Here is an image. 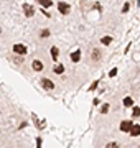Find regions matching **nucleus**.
<instances>
[{"label": "nucleus", "mask_w": 140, "mask_h": 148, "mask_svg": "<svg viewBox=\"0 0 140 148\" xmlns=\"http://www.w3.org/2000/svg\"><path fill=\"white\" fill-rule=\"evenodd\" d=\"M13 53L18 54V56H25V54L28 53V48L25 46V45H22V43H16V45H13Z\"/></svg>", "instance_id": "f257e3e1"}, {"label": "nucleus", "mask_w": 140, "mask_h": 148, "mask_svg": "<svg viewBox=\"0 0 140 148\" xmlns=\"http://www.w3.org/2000/svg\"><path fill=\"white\" fill-rule=\"evenodd\" d=\"M40 86L43 87L45 90H51V89H54V82L51 79H48V77H43V79L40 81Z\"/></svg>", "instance_id": "f03ea898"}, {"label": "nucleus", "mask_w": 140, "mask_h": 148, "mask_svg": "<svg viewBox=\"0 0 140 148\" xmlns=\"http://www.w3.org/2000/svg\"><path fill=\"white\" fill-rule=\"evenodd\" d=\"M132 125H134V122L132 120H122L120 122V132H124V133H129L130 132V128H132Z\"/></svg>", "instance_id": "7ed1b4c3"}, {"label": "nucleus", "mask_w": 140, "mask_h": 148, "mask_svg": "<svg viewBox=\"0 0 140 148\" xmlns=\"http://www.w3.org/2000/svg\"><path fill=\"white\" fill-rule=\"evenodd\" d=\"M58 10H59V13H61V15H68V13L71 12V7H69V3L59 2V3H58Z\"/></svg>", "instance_id": "20e7f679"}, {"label": "nucleus", "mask_w": 140, "mask_h": 148, "mask_svg": "<svg viewBox=\"0 0 140 148\" xmlns=\"http://www.w3.org/2000/svg\"><path fill=\"white\" fill-rule=\"evenodd\" d=\"M23 13H25V16H28V18H30V16L35 15V8H33L32 5L25 3V5H23Z\"/></svg>", "instance_id": "39448f33"}, {"label": "nucleus", "mask_w": 140, "mask_h": 148, "mask_svg": "<svg viewBox=\"0 0 140 148\" xmlns=\"http://www.w3.org/2000/svg\"><path fill=\"white\" fill-rule=\"evenodd\" d=\"M32 68H33V71L40 73V71H43V63H41L40 59H35V61H33V64H32Z\"/></svg>", "instance_id": "423d86ee"}, {"label": "nucleus", "mask_w": 140, "mask_h": 148, "mask_svg": "<svg viewBox=\"0 0 140 148\" xmlns=\"http://www.w3.org/2000/svg\"><path fill=\"white\" fill-rule=\"evenodd\" d=\"M69 58H71L73 63H79V61H81V51H79V49H78V51H73Z\"/></svg>", "instance_id": "0eeeda50"}, {"label": "nucleus", "mask_w": 140, "mask_h": 148, "mask_svg": "<svg viewBox=\"0 0 140 148\" xmlns=\"http://www.w3.org/2000/svg\"><path fill=\"white\" fill-rule=\"evenodd\" d=\"M129 133L132 135V137H139V135H140V125H139V123H134Z\"/></svg>", "instance_id": "6e6552de"}, {"label": "nucleus", "mask_w": 140, "mask_h": 148, "mask_svg": "<svg viewBox=\"0 0 140 148\" xmlns=\"http://www.w3.org/2000/svg\"><path fill=\"white\" fill-rule=\"evenodd\" d=\"M53 73L54 74H63V73H65V64L56 63V64H54V68H53Z\"/></svg>", "instance_id": "1a4fd4ad"}, {"label": "nucleus", "mask_w": 140, "mask_h": 148, "mask_svg": "<svg viewBox=\"0 0 140 148\" xmlns=\"http://www.w3.org/2000/svg\"><path fill=\"white\" fill-rule=\"evenodd\" d=\"M101 56H102V53H101V49H99V48H96V49L92 51V54H91L92 61H99V59H101Z\"/></svg>", "instance_id": "9d476101"}, {"label": "nucleus", "mask_w": 140, "mask_h": 148, "mask_svg": "<svg viewBox=\"0 0 140 148\" xmlns=\"http://www.w3.org/2000/svg\"><path fill=\"white\" fill-rule=\"evenodd\" d=\"M49 53H51V56H53V61H54V63H58V54H59V49H58V48H56V46H51Z\"/></svg>", "instance_id": "9b49d317"}, {"label": "nucleus", "mask_w": 140, "mask_h": 148, "mask_svg": "<svg viewBox=\"0 0 140 148\" xmlns=\"http://www.w3.org/2000/svg\"><path fill=\"white\" fill-rule=\"evenodd\" d=\"M38 3L43 7V8H49V7L53 5V0H38Z\"/></svg>", "instance_id": "f8f14e48"}, {"label": "nucleus", "mask_w": 140, "mask_h": 148, "mask_svg": "<svg viewBox=\"0 0 140 148\" xmlns=\"http://www.w3.org/2000/svg\"><path fill=\"white\" fill-rule=\"evenodd\" d=\"M122 104H124V107H132V106H134V99H132L130 95H127V97L124 99V102H122Z\"/></svg>", "instance_id": "ddd939ff"}, {"label": "nucleus", "mask_w": 140, "mask_h": 148, "mask_svg": "<svg viewBox=\"0 0 140 148\" xmlns=\"http://www.w3.org/2000/svg\"><path fill=\"white\" fill-rule=\"evenodd\" d=\"M101 43H102L104 46H107V45L112 43V38H110V36H102V38H101Z\"/></svg>", "instance_id": "4468645a"}, {"label": "nucleus", "mask_w": 140, "mask_h": 148, "mask_svg": "<svg viewBox=\"0 0 140 148\" xmlns=\"http://www.w3.org/2000/svg\"><path fill=\"white\" fill-rule=\"evenodd\" d=\"M49 33H51V32H49L48 28H45V30H41V35H40V36H41V38H48Z\"/></svg>", "instance_id": "2eb2a0df"}, {"label": "nucleus", "mask_w": 140, "mask_h": 148, "mask_svg": "<svg viewBox=\"0 0 140 148\" xmlns=\"http://www.w3.org/2000/svg\"><path fill=\"white\" fill-rule=\"evenodd\" d=\"M107 112H109V104H104V106L101 107V114H104V115H106Z\"/></svg>", "instance_id": "dca6fc26"}, {"label": "nucleus", "mask_w": 140, "mask_h": 148, "mask_svg": "<svg viewBox=\"0 0 140 148\" xmlns=\"http://www.w3.org/2000/svg\"><path fill=\"white\" fill-rule=\"evenodd\" d=\"M132 115H134V117H140V107H134V110H132Z\"/></svg>", "instance_id": "f3484780"}, {"label": "nucleus", "mask_w": 140, "mask_h": 148, "mask_svg": "<svg viewBox=\"0 0 140 148\" xmlns=\"http://www.w3.org/2000/svg\"><path fill=\"white\" fill-rule=\"evenodd\" d=\"M129 8H130V3H129V2H125L124 8H122V13H127V12H129Z\"/></svg>", "instance_id": "a211bd4d"}, {"label": "nucleus", "mask_w": 140, "mask_h": 148, "mask_svg": "<svg viewBox=\"0 0 140 148\" xmlns=\"http://www.w3.org/2000/svg\"><path fill=\"white\" fill-rule=\"evenodd\" d=\"M106 148H119V145H117V142H112V143H107Z\"/></svg>", "instance_id": "6ab92c4d"}, {"label": "nucleus", "mask_w": 140, "mask_h": 148, "mask_svg": "<svg viewBox=\"0 0 140 148\" xmlns=\"http://www.w3.org/2000/svg\"><path fill=\"white\" fill-rule=\"evenodd\" d=\"M109 76H110V77H114V76H117V68L110 69V73H109Z\"/></svg>", "instance_id": "aec40b11"}, {"label": "nucleus", "mask_w": 140, "mask_h": 148, "mask_svg": "<svg viewBox=\"0 0 140 148\" xmlns=\"http://www.w3.org/2000/svg\"><path fill=\"white\" fill-rule=\"evenodd\" d=\"M97 86H99V81H94V82H92V86H91V90H96Z\"/></svg>", "instance_id": "412c9836"}, {"label": "nucleus", "mask_w": 140, "mask_h": 148, "mask_svg": "<svg viewBox=\"0 0 140 148\" xmlns=\"http://www.w3.org/2000/svg\"><path fill=\"white\" fill-rule=\"evenodd\" d=\"M36 148H41V138H36Z\"/></svg>", "instance_id": "4be33fe9"}, {"label": "nucleus", "mask_w": 140, "mask_h": 148, "mask_svg": "<svg viewBox=\"0 0 140 148\" xmlns=\"http://www.w3.org/2000/svg\"><path fill=\"white\" fill-rule=\"evenodd\" d=\"M0 35H2V28H0Z\"/></svg>", "instance_id": "5701e85b"}]
</instances>
